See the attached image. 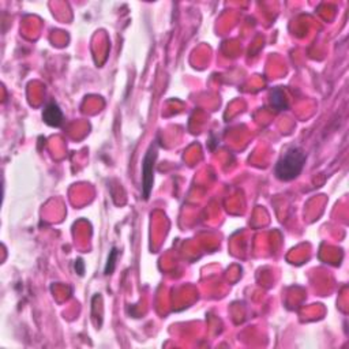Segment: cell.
<instances>
[{"mask_svg": "<svg viewBox=\"0 0 349 349\" xmlns=\"http://www.w3.org/2000/svg\"><path fill=\"white\" fill-rule=\"evenodd\" d=\"M42 119L44 122L51 127H59L63 123V112L59 108L58 104L51 102L45 106V110L42 112Z\"/></svg>", "mask_w": 349, "mask_h": 349, "instance_id": "3957f363", "label": "cell"}, {"mask_svg": "<svg viewBox=\"0 0 349 349\" xmlns=\"http://www.w3.org/2000/svg\"><path fill=\"white\" fill-rule=\"evenodd\" d=\"M306 154L300 147H289L276 165V175L280 180L289 181L298 177L303 171Z\"/></svg>", "mask_w": 349, "mask_h": 349, "instance_id": "6da1fadb", "label": "cell"}, {"mask_svg": "<svg viewBox=\"0 0 349 349\" xmlns=\"http://www.w3.org/2000/svg\"><path fill=\"white\" fill-rule=\"evenodd\" d=\"M75 269H76V272L80 274V276L84 274V262H82V259H78V261H76Z\"/></svg>", "mask_w": 349, "mask_h": 349, "instance_id": "8992f818", "label": "cell"}, {"mask_svg": "<svg viewBox=\"0 0 349 349\" xmlns=\"http://www.w3.org/2000/svg\"><path fill=\"white\" fill-rule=\"evenodd\" d=\"M116 258H118V250L116 248H112L111 250L110 258H108V263L105 266V274H111L115 269V263H116Z\"/></svg>", "mask_w": 349, "mask_h": 349, "instance_id": "5b68a950", "label": "cell"}, {"mask_svg": "<svg viewBox=\"0 0 349 349\" xmlns=\"http://www.w3.org/2000/svg\"><path fill=\"white\" fill-rule=\"evenodd\" d=\"M270 101H272V105H273L274 108H277L278 111L286 110V106H288L285 96H284V92H282L281 89H276V90L272 92V98H270Z\"/></svg>", "mask_w": 349, "mask_h": 349, "instance_id": "277c9868", "label": "cell"}, {"mask_svg": "<svg viewBox=\"0 0 349 349\" xmlns=\"http://www.w3.org/2000/svg\"><path fill=\"white\" fill-rule=\"evenodd\" d=\"M157 158L156 146H150L147 150L146 156L143 158L142 164V194L145 199H149L153 189V180H154V163Z\"/></svg>", "mask_w": 349, "mask_h": 349, "instance_id": "7a4b0ae2", "label": "cell"}]
</instances>
